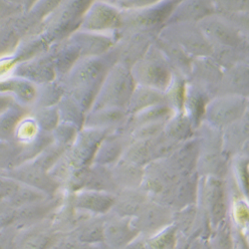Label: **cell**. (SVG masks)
Returning <instances> with one entry per match:
<instances>
[{
  "instance_id": "obj_1",
  "label": "cell",
  "mask_w": 249,
  "mask_h": 249,
  "mask_svg": "<svg viewBox=\"0 0 249 249\" xmlns=\"http://www.w3.org/2000/svg\"><path fill=\"white\" fill-rule=\"evenodd\" d=\"M132 230L127 223L121 220L112 221L104 231V236L113 247L123 246L132 238Z\"/></svg>"
},
{
  "instance_id": "obj_2",
  "label": "cell",
  "mask_w": 249,
  "mask_h": 249,
  "mask_svg": "<svg viewBox=\"0 0 249 249\" xmlns=\"http://www.w3.org/2000/svg\"><path fill=\"white\" fill-rule=\"evenodd\" d=\"M139 217V226L143 228L144 231L154 230L160 226L167 220L165 212L158 206H151L148 209L142 210Z\"/></svg>"
},
{
  "instance_id": "obj_3",
  "label": "cell",
  "mask_w": 249,
  "mask_h": 249,
  "mask_svg": "<svg viewBox=\"0 0 249 249\" xmlns=\"http://www.w3.org/2000/svg\"><path fill=\"white\" fill-rule=\"evenodd\" d=\"M81 201L85 209L96 213H105L115 204V199L112 196L102 193H88Z\"/></svg>"
},
{
  "instance_id": "obj_4",
  "label": "cell",
  "mask_w": 249,
  "mask_h": 249,
  "mask_svg": "<svg viewBox=\"0 0 249 249\" xmlns=\"http://www.w3.org/2000/svg\"><path fill=\"white\" fill-rule=\"evenodd\" d=\"M144 198L142 195H136L130 193L124 195L120 197L117 202L115 199V204H117L118 212L123 215H131L135 213H140L143 210Z\"/></svg>"
},
{
  "instance_id": "obj_5",
  "label": "cell",
  "mask_w": 249,
  "mask_h": 249,
  "mask_svg": "<svg viewBox=\"0 0 249 249\" xmlns=\"http://www.w3.org/2000/svg\"><path fill=\"white\" fill-rule=\"evenodd\" d=\"M207 198H209V203L213 217L220 219L225 213V199L222 186L219 184V182L213 183L210 186Z\"/></svg>"
},
{
  "instance_id": "obj_6",
  "label": "cell",
  "mask_w": 249,
  "mask_h": 249,
  "mask_svg": "<svg viewBox=\"0 0 249 249\" xmlns=\"http://www.w3.org/2000/svg\"><path fill=\"white\" fill-rule=\"evenodd\" d=\"M143 78L146 80V82H149L153 85H163L165 80L168 79L167 70L162 66H160L156 63L154 65H150L147 67V69L143 72Z\"/></svg>"
},
{
  "instance_id": "obj_7",
  "label": "cell",
  "mask_w": 249,
  "mask_h": 249,
  "mask_svg": "<svg viewBox=\"0 0 249 249\" xmlns=\"http://www.w3.org/2000/svg\"><path fill=\"white\" fill-rule=\"evenodd\" d=\"M222 110H223V111H225V109H222ZM230 110H233V109H232V108H231V107H230V106H227V109H226V111H227V112H228V111H230ZM224 113H225V112H222V113H221V114H219V118H220V119H219V120H222V117H223V115H224ZM228 113H230V112H228Z\"/></svg>"
}]
</instances>
